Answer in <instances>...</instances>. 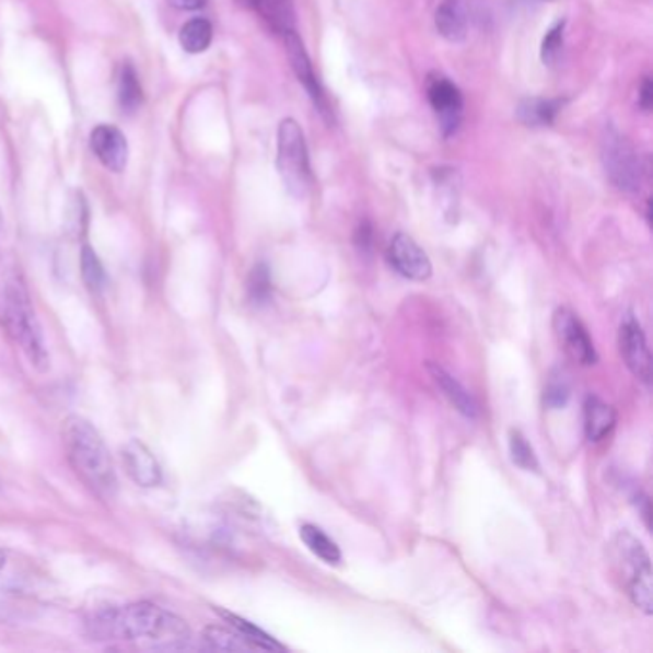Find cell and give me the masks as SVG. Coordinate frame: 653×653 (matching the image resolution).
<instances>
[{"label":"cell","instance_id":"obj_1","mask_svg":"<svg viewBox=\"0 0 653 653\" xmlns=\"http://www.w3.org/2000/svg\"><path fill=\"white\" fill-rule=\"evenodd\" d=\"M94 629L104 637L127 642H152L160 648L183 645L190 638V629L180 617L148 602L98 615Z\"/></svg>","mask_w":653,"mask_h":653},{"label":"cell","instance_id":"obj_2","mask_svg":"<svg viewBox=\"0 0 653 653\" xmlns=\"http://www.w3.org/2000/svg\"><path fill=\"white\" fill-rule=\"evenodd\" d=\"M63 448L79 479L101 499L112 500L117 492V474L109 448L93 423L70 416L62 425Z\"/></svg>","mask_w":653,"mask_h":653},{"label":"cell","instance_id":"obj_3","mask_svg":"<svg viewBox=\"0 0 653 653\" xmlns=\"http://www.w3.org/2000/svg\"><path fill=\"white\" fill-rule=\"evenodd\" d=\"M609 556H611L615 576L621 581V586L630 602L640 611L652 615V561H650V553L645 552L644 545L627 530H621L615 535L609 545Z\"/></svg>","mask_w":653,"mask_h":653},{"label":"cell","instance_id":"obj_4","mask_svg":"<svg viewBox=\"0 0 653 653\" xmlns=\"http://www.w3.org/2000/svg\"><path fill=\"white\" fill-rule=\"evenodd\" d=\"M2 320L16 346L24 351L27 361L35 369L47 370L50 364L45 336L32 305V298L20 280H14L4 290Z\"/></svg>","mask_w":653,"mask_h":653},{"label":"cell","instance_id":"obj_5","mask_svg":"<svg viewBox=\"0 0 653 653\" xmlns=\"http://www.w3.org/2000/svg\"><path fill=\"white\" fill-rule=\"evenodd\" d=\"M277 165L288 193L305 198L313 185V173L305 135L295 119H284L278 127Z\"/></svg>","mask_w":653,"mask_h":653},{"label":"cell","instance_id":"obj_6","mask_svg":"<svg viewBox=\"0 0 653 653\" xmlns=\"http://www.w3.org/2000/svg\"><path fill=\"white\" fill-rule=\"evenodd\" d=\"M602 158L611 183L625 193H637L640 186V160L621 132L607 129L602 140Z\"/></svg>","mask_w":653,"mask_h":653},{"label":"cell","instance_id":"obj_7","mask_svg":"<svg viewBox=\"0 0 653 653\" xmlns=\"http://www.w3.org/2000/svg\"><path fill=\"white\" fill-rule=\"evenodd\" d=\"M552 328L563 353L568 354L571 361L581 366H592L598 362V353L591 334L573 311L565 307L558 308L553 313Z\"/></svg>","mask_w":653,"mask_h":653},{"label":"cell","instance_id":"obj_8","mask_svg":"<svg viewBox=\"0 0 653 653\" xmlns=\"http://www.w3.org/2000/svg\"><path fill=\"white\" fill-rule=\"evenodd\" d=\"M619 351L632 376L644 385L652 384V353H650L642 324L638 323L632 315L622 318L621 328H619Z\"/></svg>","mask_w":653,"mask_h":653},{"label":"cell","instance_id":"obj_9","mask_svg":"<svg viewBox=\"0 0 653 653\" xmlns=\"http://www.w3.org/2000/svg\"><path fill=\"white\" fill-rule=\"evenodd\" d=\"M284 45L290 63H292L293 71H295V75L300 79L301 85L305 86V91H307L311 101L315 104V108L318 109V114L328 124H331L334 117H331L330 102L326 98L323 86H320V81L316 78L315 68L311 63V58H308L303 40L300 39V35L295 32L285 33Z\"/></svg>","mask_w":653,"mask_h":653},{"label":"cell","instance_id":"obj_10","mask_svg":"<svg viewBox=\"0 0 653 653\" xmlns=\"http://www.w3.org/2000/svg\"><path fill=\"white\" fill-rule=\"evenodd\" d=\"M387 261L400 277L415 282H423L433 275L430 257L418 246V242L405 232H397L389 242Z\"/></svg>","mask_w":653,"mask_h":653},{"label":"cell","instance_id":"obj_11","mask_svg":"<svg viewBox=\"0 0 653 653\" xmlns=\"http://www.w3.org/2000/svg\"><path fill=\"white\" fill-rule=\"evenodd\" d=\"M428 101L438 114L441 129L445 137H451L458 129L464 112V98L458 86L443 75H430L428 79Z\"/></svg>","mask_w":653,"mask_h":653},{"label":"cell","instance_id":"obj_12","mask_svg":"<svg viewBox=\"0 0 653 653\" xmlns=\"http://www.w3.org/2000/svg\"><path fill=\"white\" fill-rule=\"evenodd\" d=\"M121 462L127 476L131 477L139 487L150 489L162 483L163 471L160 462L154 453L137 439H132L121 448Z\"/></svg>","mask_w":653,"mask_h":653},{"label":"cell","instance_id":"obj_13","mask_svg":"<svg viewBox=\"0 0 653 653\" xmlns=\"http://www.w3.org/2000/svg\"><path fill=\"white\" fill-rule=\"evenodd\" d=\"M91 147L106 170L121 173L127 167L129 144L124 132L114 125H98L91 135Z\"/></svg>","mask_w":653,"mask_h":653},{"label":"cell","instance_id":"obj_14","mask_svg":"<svg viewBox=\"0 0 653 653\" xmlns=\"http://www.w3.org/2000/svg\"><path fill=\"white\" fill-rule=\"evenodd\" d=\"M428 372H430L433 384L438 385L439 392L445 395V399L453 405L454 410H458L469 420H476L479 416V405L474 399V395L438 362H428Z\"/></svg>","mask_w":653,"mask_h":653},{"label":"cell","instance_id":"obj_15","mask_svg":"<svg viewBox=\"0 0 653 653\" xmlns=\"http://www.w3.org/2000/svg\"><path fill=\"white\" fill-rule=\"evenodd\" d=\"M246 4L278 35L295 32L293 0H246Z\"/></svg>","mask_w":653,"mask_h":653},{"label":"cell","instance_id":"obj_16","mask_svg":"<svg viewBox=\"0 0 653 653\" xmlns=\"http://www.w3.org/2000/svg\"><path fill=\"white\" fill-rule=\"evenodd\" d=\"M584 433L591 443H599L614 431L617 412L598 397H586L583 410Z\"/></svg>","mask_w":653,"mask_h":653},{"label":"cell","instance_id":"obj_17","mask_svg":"<svg viewBox=\"0 0 653 653\" xmlns=\"http://www.w3.org/2000/svg\"><path fill=\"white\" fill-rule=\"evenodd\" d=\"M435 27L443 39L460 43L468 35V14L460 0H443L435 12Z\"/></svg>","mask_w":653,"mask_h":653},{"label":"cell","instance_id":"obj_18","mask_svg":"<svg viewBox=\"0 0 653 653\" xmlns=\"http://www.w3.org/2000/svg\"><path fill=\"white\" fill-rule=\"evenodd\" d=\"M223 615V619L231 625L232 629L238 632L240 637L246 640V644L252 650H263V652H284L285 645L280 644L277 638L270 637L265 630L259 629L254 622L246 621L240 615L231 614V611H219Z\"/></svg>","mask_w":653,"mask_h":653},{"label":"cell","instance_id":"obj_19","mask_svg":"<svg viewBox=\"0 0 653 653\" xmlns=\"http://www.w3.org/2000/svg\"><path fill=\"white\" fill-rule=\"evenodd\" d=\"M300 537L308 550L315 553L316 558H320L326 563H339L341 561V550H339L338 543L331 540L320 527H316L313 523H303Z\"/></svg>","mask_w":653,"mask_h":653},{"label":"cell","instance_id":"obj_20","mask_svg":"<svg viewBox=\"0 0 653 653\" xmlns=\"http://www.w3.org/2000/svg\"><path fill=\"white\" fill-rule=\"evenodd\" d=\"M178 40L188 55H201L208 50L213 40V25L203 18H194L188 24L183 25V30L178 33Z\"/></svg>","mask_w":653,"mask_h":653},{"label":"cell","instance_id":"obj_21","mask_svg":"<svg viewBox=\"0 0 653 653\" xmlns=\"http://www.w3.org/2000/svg\"><path fill=\"white\" fill-rule=\"evenodd\" d=\"M117 98H119V106L124 109V114H135L142 104V85H140L139 73L132 63L125 62L121 68Z\"/></svg>","mask_w":653,"mask_h":653},{"label":"cell","instance_id":"obj_22","mask_svg":"<svg viewBox=\"0 0 653 653\" xmlns=\"http://www.w3.org/2000/svg\"><path fill=\"white\" fill-rule=\"evenodd\" d=\"M561 101H543V98H529L523 101L517 108V116L525 125L540 127V125H552L556 116L560 114Z\"/></svg>","mask_w":653,"mask_h":653},{"label":"cell","instance_id":"obj_23","mask_svg":"<svg viewBox=\"0 0 653 653\" xmlns=\"http://www.w3.org/2000/svg\"><path fill=\"white\" fill-rule=\"evenodd\" d=\"M81 275H83L86 288L91 292L98 293L104 290L106 270H104V265H102L98 255L91 246L83 247V252H81Z\"/></svg>","mask_w":653,"mask_h":653},{"label":"cell","instance_id":"obj_24","mask_svg":"<svg viewBox=\"0 0 653 653\" xmlns=\"http://www.w3.org/2000/svg\"><path fill=\"white\" fill-rule=\"evenodd\" d=\"M203 638L213 650H221V652H246L252 650L246 644V640L240 637L234 629H223V627H208L203 630Z\"/></svg>","mask_w":653,"mask_h":653},{"label":"cell","instance_id":"obj_25","mask_svg":"<svg viewBox=\"0 0 653 653\" xmlns=\"http://www.w3.org/2000/svg\"><path fill=\"white\" fill-rule=\"evenodd\" d=\"M510 454H512V462L515 466H520L527 471H538L537 454L529 445L527 438L523 435L522 431H510Z\"/></svg>","mask_w":653,"mask_h":653},{"label":"cell","instance_id":"obj_26","mask_svg":"<svg viewBox=\"0 0 653 653\" xmlns=\"http://www.w3.org/2000/svg\"><path fill=\"white\" fill-rule=\"evenodd\" d=\"M247 292H249V298L255 303H265L269 300L270 292H272V282H270V272L267 265L259 263L257 267H254L249 280H247Z\"/></svg>","mask_w":653,"mask_h":653},{"label":"cell","instance_id":"obj_27","mask_svg":"<svg viewBox=\"0 0 653 653\" xmlns=\"http://www.w3.org/2000/svg\"><path fill=\"white\" fill-rule=\"evenodd\" d=\"M563 30H565V22L561 20V22H558V24L552 25V27L548 30L545 39H543L540 56H543V62L548 63V66L558 60L561 48H563Z\"/></svg>","mask_w":653,"mask_h":653},{"label":"cell","instance_id":"obj_28","mask_svg":"<svg viewBox=\"0 0 653 653\" xmlns=\"http://www.w3.org/2000/svg\"><path fill=\"white\" fill-rule=\"evenodd\" d=\"M569 399V384L563 376H553L545 389V405L550 408L565 407Z\"/></svg>","mask_w":653,"mask_h":653},{"label":"cell","instance_id":"obj_29","mask_svg":"<svg viewBox=\"0 0 653 653\" xmlns=\"http://www.w3.org/2000/svg\"><path fill=\"white\" fill-rule=\"evenodd\" d=\"M638 104L644 112H650L653 106V83L652 79L645 78L640 86V96H638Z\"/></svg>","mask_w":653,"mask_h":653},{"label":"cell","instance_id":"obj_30","mask_svg":"<svg viewBox=\"0 0 653 653\" xmlns=\"http://www.w3.org/2000/svg\"><path fill=\"white\" fill-rule=\"evenodd\" d=\"M357 244L362 247V249H366V247L372 244V229H370L369 223H362L359 226V231H357Z\"/></svg>","mask_w":653,"mask_h":653},{"label":"cell","instance_id":"obj_31","mask_svg":"<svg viewBox=\"0 0 653 653\" xmlns=\"http://www.w3.org/2000/svg\"><path fill=\"white\" fill-rule=\"evenodd\" d=\"M170 4L180 10H198L206 4V0H170Z\"/></svg>","mask_w":653,"mask_h":653},{"label":"cell","instance_id":"obj_32","mask_svg":"<svg viewBox=\"0 0 653 653\" xmlns=\"http://www.w3.org/2000/svg\"><path fill=\"white\" fill-rule=\"evenodd\" d=\"M4 561H7V556L0 550V569L4 568Z\"/></svg>","mask_w":653,"mask_h":653}]
</instances>
